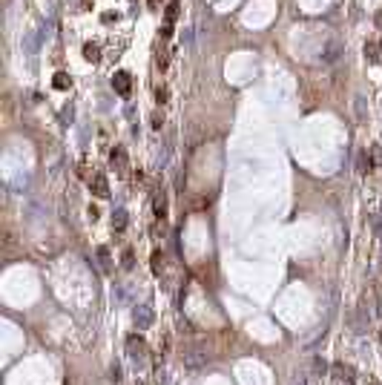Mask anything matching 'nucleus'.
Segmentation results:
<instances>
[{
    "instance_id": "nucleus-15",
    "label": "nucleus",
    "mask_w": 382,
    "mask_h": 385,
    "mask_svg": "<svg viewBox=\"0 0 382 385\" xmlns=\"http://www.w3.org/2000/svg\"><path fill=\"white\" fill-rule=\"evenodd\" d=\"M150 124H152V129H161V127H164V115H158V112H152Z\"/></svg>"
},
{
    "instance_id": "nucleus-8",
    "label": "nucleus",
    "mask_w": 382,
    "mask_h": 385,
    "mask_svg": "<svg viewBox=\"0 0 382 385\" xmlns=\"http://www.w3.org/2000/svg\"><path fill=\"white\" fill-rule=\"evenodd\" d=\"M325 371H328V362H325L322 357H313V360H311V374H313V377H322Z\"/></svg>"
},
{
    "instance_id": "nucleus-11",
    "label": "nucleus",
    "mask_w": 382,
    "mask_h": 385,
    "mask_svg": "<svg viewBox=\"0 0 382 385\" xmlns=\"http://www.w3.org/2000/svg\"><path fill=\"white\" fill-rule=\"evenodd\" d=\"M357 167H359V173H368L371 167H374V161H371V158H368V152H362V155H359Z\"/></svg>"
},
{
    "instance_id": "nucleus-13",
    "label": "nucleus",
    "mask_w": 382,
    "mask_h": 385,
    "mask_svg": "<svg viewBox=\"0 0 382 385\" xmlns=\"http://www.w3.org/2000/svg\"><path fill=\"white\" fill-rule=\"evenodd\" d=\"M155 216H164V210H167V204H164V196H155Z\"/></svg>"
},
{
    "instance_id": "nucleus-5",
    "label": "nucleus",
    "mask_w": 382,
    "mask_h": 385,
    "mask_svg": "<svg viewBox=\"0 0 382 385\" xmlns=\"http://www.w3.org/2000/svg\"><path fill=\"white\" fill-rule=\"evenodd\" d=\"M150 325H152V311L147 305H141L138 311H135V328H138V331H147Z\"/></svg>"
},
{
    "instance_id": "nucleus-20",
    "label": "nucleus",
    "mask_w": 382,
    "mask_h": 385,
    "mask_svg": "<svg viewBox=\"0 0 382 385\" xmlns=\"http://www.w3.org/2000/svg\"><path fill=\"white\" fill-rule=\"evenodd\" d=\"M124 268H132V253H129V250L124 253Z\"/></svg>"
},
{
    "instance_id": "nucleus-2",
    "label": "nucleus",
    "mask_w": 382,
    "mask_h": 385,
    "mask_svg": "<svg viewBox=\"0 0 382 385\" xmlns=\"http://www.w3.org/2000/svg\"><path fill=\"white\" fill-rule=\"evenodd\" d=\"M127 354H129V360H135V362L144 360V357H147V342H144V337H138V334L127 337Z\"/></svg>"
},
{
    "instance_id": "nucleus-16",
    "label": "nucleus",
    "mask_w": 382,
    "mask_h": 385,
    "mask_svg": "<svg viewBox=\"0 0 382 385\" xmlns=\"http://www.w3.org/2000/svg\"><path fill=\"white\" fill-rule=\"evenodd\" d=\"M55 86H58V89H66V86H69V81H66V75H58V81H55Z\"/></svg>"
},
{
    "instance_id": "nucleus-19",
    "label": "nucleus",
    "mask_w": 382,
    "mask_h": 385,
    "mask_svg": "<svg viewBox=\"0 0 382 385\" xmlns=\"http://www.w3.org/2000/svg\"><path fill=\"white\" fill-rule=\"evenodd\" d=\"M293 385H308V377H305V374H296V380H293Z\"/></svg>"
},
{
    "instance_id": "nucleus-1",
    "label": "nucleus",
    "mask_w": 382,
    "mask_h": 385,
    "mask_svg": "<svg viewBox=\"0 0 382 385\" xmlns=\"http://www.w3.org/2000/svg\"><path fill=\"white\" fill-rule=\"evenodd\" d=\"M204 362H207V351H204L201 342H196V345H190V348L184 351V365L187 368H201Z\"/></svg>"
},
{
    "instance_id": "nucleus-14",
    "label": "nucleus",
    "mask_w": 382,
    "mask_h": 385,
    "mask_svg": "<svg viewBox=\"0 0 382 385\" xmlns=\"http://www.w3.org/2000/svg\"><path fill=\"white\" fill-rule=\"evenodd\" d=\"M98 259H101L104 268H109V250H106V247H98Z\"/></svg>"
},
{
    "instance_id": "nucleus-7",
    "label": "nucleus",
    "mask_w": 382,
    "mask_h": 385,
    "mask_svg": "<svg viewBox=\"0 0 382 385\" xmlns=\"http://www.w3.org/2000/svg\"><path fill=\"white\" fill-rule=\"evenodd\" d=\"M112 86H115L121 95H127V92H129V75H127V72H118L115 81H112Z\"/></svg>"
},
{
    "instance_id": "nucleus-18",
    "label": "nucleus",
    "mask_w": 382,
    "mask_h": 385,
    "mask_svg": "<svg viewBox=\"0 0 382 385\" xmlns=\"http://www.w3.org/2000/svg\"><path fill=\"white\" fill-rule=\"evenodd\" d=\"M167 17H170V20H175V17H178V6H175V3L167 9Z\"/></svg>"
},
{
    "instance_id": "nucleus-4",
    "label": "nucleus",
    "mask_w": 382,
    "mask_h": 385,
    "mask_svg": "<svg viewBox=\"0 0 382 385\" xmlns=\"http://www.w3.org/2000/svg\"><path fill=\"white\" fill-rule=\"evenodd\" d=\"M89 187H92V193L98 196V199H106V196H109V184H106V178L101 173L89 178Z\"/></svg>"
},
{
    "instance_id": "nucleus-6",
    "label": "nucleus",
    "mask_w": 382,
    "mask_h": 385,
    "mask_svg": "<svg viewBox=\"0 0 382 385\" xmlns=\"http://www.w3.org/2000/svg\"><path fill=\"white\" fill-rule=\"evenodd\" d=\"M109 161H112V167H115V170H121V173H124V170H127V152H124V147H115V150H112V155H109Z\"/></svg>"
},
{
    "instance_id": "nucleus-21",
    "label": "nucleus",
    "mask_w": 382,
    "mask_h": 385,
    "mask_svg": "<svg viewBox=\"0 0 382 385\" xmlns=\"http://www.w3.org/2000/svg\"><path fill=\"white\" fill-rule=\"evenodd\" d=\"M380 339H382V331H380Z\"/></svg>"
},
{
    "instance_id": "nucleus-9",
    "label": "nucleus",
    "mask_w": 382,
    "mask_h": 385,
    "mask_svg": "<svg viewBox=\"0 0 382 385\" xmlns=\"http://www.w3.org/2000/svg\"><path fill=\"white\" fill-rule=\"evenodd\" d=\"M112 227H115V230H124V227H127V213L124 210L112 213Z\"/></svg>"
},
{
    "instance_id": "nucleus-12",
    "label": "nucleus",
    "mask_w": 382,
    "mask_h": 385,
    "mask_svg": "<svg viewBox=\"0 0 382 385\" xmlns=\"http://www.w3.org/2000/svg\"><path fill=\"white\" fill-rule=\"evenodd\" d=\"M167 98H170V89H167V86H158V89H155V101H158V104H167Z\"/></svg>"
},
{
    "instance_id": "nucleus-10",
    "label": "nucleus",
    "mask_w": 382,
    "mask_h": 385,
    "mask_svg": "<svg viewBox=\"0 0 382 385\" xmlns=\"http://www.w3.org/2000/svg\"><path fill=\"white\" fill-rule=\"evenodd\" d=\"M161 270H164V253L155 250V253H152V273H161Z\"/></svg>"
},
{
    "instance_id": "nucleus-3",
    "label": "nucleus",
    "mask_w": 382,
    "mask_h": 385,
    "mask_svg": "<svg viewBox=\"0 0 382 385\" xmlns=\"http://www.w3.org/2000/svg\"><path fill=\"white\" fill-rule=\"evenodd\" d=\"M331 374H334V380L345 385H354L357 383V371H354V365H345V362H334L331 365Z\"/></svg>"
},
{
    "instance_id": "nucleus-17",
    "label": "nucleus",
    "mask_w": 382,
    "mask_h": 385,
    "mask_svg": "<svg viewBox=\"0 0 382 385\" xmlns=\"http://www.w3.org/2000/svg\"><path fill=\"white\" fill-rule=\"evenodd\" d=\"M109 380H121V368H118V365H112V368H109Z\"/></svg>"
}]
</instances>
